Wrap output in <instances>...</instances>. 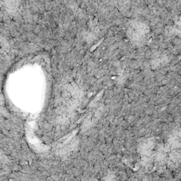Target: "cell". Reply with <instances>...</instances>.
Returning <instances> with one entry per match:
<instances>
[{
    "label": "cell",
    "mask_w": 181,
    "mask_h": 181,
    "mask_svg": "<svg viewBox=\"0 0 181 181\" xmlns=\"http://www.w3.org/2000/svg\"><path fill=\"white\" fill-rule=\"evenodd\" d=\"M95 181H96V180H95Z\"/></svg>",
    "instance_id": "6da1fadb"
}]
</instances>
